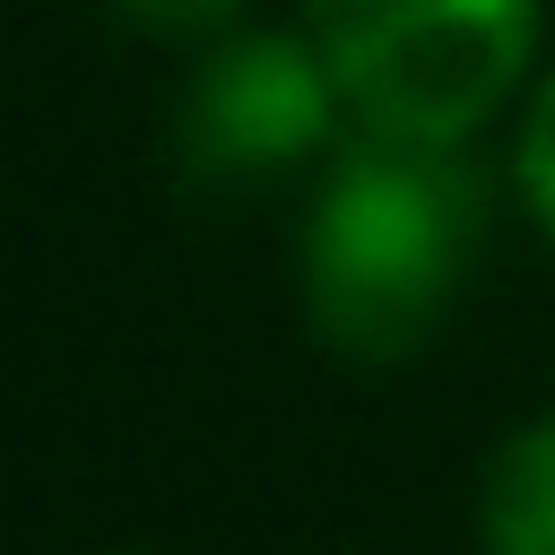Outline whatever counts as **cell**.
Here are the masks:
<instances>
[{
    "label": "cell",
    "mask_w": 555,
    "mask_h": 555,
    "mask_svg": "<svg viewBox=\"0 0 555 555\" xmlns=\"http://www.w3.org/2000/svg\"><path fill=\"white\" fill-rule=\"evenodd\" d=\"M486 234V182L460 139L364 130L330 147L321 199L304 217V312L330 356L399 364L416 356Z\"/></svg>",
    "instance_id": "1"
},
{
    "label": "cell",
    "mask_w": 555,
    "mask_h": 555,
    "mask_svg": "<svg viewBox=\"0 0 555 555\" xmlns=\"http://www.w3.org/2000/svg\"><path fill=\"white\" fill-rule=\"evenodd\" d=\"M356 130L468 139L538 52V0H304Z\"/></svg>",
    "instance_id": "2"
},
{
    "label": "cell",
    "mask_w": 555,
    "mask_h": 555,
    "mask_svg": "<svg viewBox=\"0 0 555 555\" xmlns=\"http://www.w3.org/2000/svg\"><path fill=\"white\" fill-rule=\"evenodd\" d=\"M338 104L347 95H338V69L321 61L312 26L304 35L260 26V35H225L199 52L173 139L199 182H260V173L321 156L338 130Z\"/></svg>",
    "instance_id": "3"
},
{
    "label": "cell",
    "mask_w": 555,
    "mask_h": 555,
    "mask_svg": "<svg viewBox=\"0 0 555 555\" xmlns=\"http://www.w3.org/2000/svg\"><path fill=\"white\" fill-rule=\"evenodd\" d=\"M477 538L486 555H555V408L494 442L477 477Z\"/></svg>",
    "instance_id": "4"
},
{
    "label": "cell",
    "mask_w": 555,
    "mask_h": 555,
    "mask_svg": "<svg viewBox=\"0 0 555 555\" xmlns=\"http://www.w3.org/2000/svg\"><path fill=\"white\" fill-rule=\"evenodd\" d=\"M512 182H520V199H529V217L555 234V78L529 95V113H520V139H512Z\"/></svg>",
    "instance_id": "5"
},
{
    "label": "cell",
    "mask_w": 555,
    "mask_h": 555,
    "mask_svg": "<svg viewBox=\"0 0 555 555\" xmlns=\"http://www.w3.org/2000/svg\"><path fill=\"white\" fill-rule=\"evenodd\" d=\"M121 26H139V35H165V43H208V35H225L251 0H104Z\"/></svg>",
    "instance_id": "6"
},
{
    "label": "cell",
    "mask_w": 555,
    "mask_h": 555,
    "mask_svg": "<svg viewBox=\"0 0 555 555\" xmlns=\"http://www.w3.org/2000/svg\"><path fill=\"white\" fill-rule=\"evenodd\" d=\"M104 555H139V546H104Z\"/></svg>",
    "instance_id": "7"
}]
</instances>
